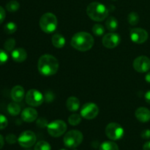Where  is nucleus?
<instances>
[{
  "label": "nucleus",
  "mask_w": 150,
  "mask_h": 150,
  "mask_svg": "<svg viewBox=\"0 0 150 150\" xmlns=\"http://www.w3.org/2000/svg\"><path fill=\"white\" fill-rule=\"evenodd\" d=\"M38 71L44 76L56 74L59 69L58 60L51 54H44L40 57L38 64Z\"/></svg>",
  "instance_id": "1"
},
{
  "label": "nucleus",
  "mask_w": 150,
  "mask_h": 150,
  "mask_svg": "<svg viewBox=\"0 0 150 150\" xmlns=\"http://www.w3.org/2000/svg\"><path fill=\"white\" fill-rule=\"evenodd\" d=\"M94 38L91 34L85 32H77L71 39V45L79 51L90 50L94 45Z\"/></svg>",
  "instance_id": "2"
},
{
  "label": "nucleus",
  "mask_w": 150,
  "mask_h": 150,
  "mask_svg": "<svg viewBox=\"0 0 150 150\" xmlns=\"http://www.w3.org/2000/svg\"><path fill=\"white\" fill-rule=\"evenodd\" d=\"M86 13L92 20L103 21L108 16V10L104 4L98 1L90 3L86 7Z\"/></svg>",
  "instance_id": "3"
},
{
  "label": "nucleus",
  "mask_w": 150,
  "mask_h": 150,
  "mask_svg": "<svg viewBox=\"0 0 150 150\" xmlns=\"http://www.w3.org/2000/svg\"><path fill=\"white\" fill-rule=\"evenodd\" d=\"M40 27L47 34L54 32L58 25V21L54 14L51 13H46L41 16L40 19Z\"/></svg>",
  "instance_id": "4"
},
{
  "label": "nucleus",
  "mask_w": 150,
  "mask_h": 150,
  "mask_svg": "<svg viewBox=\"0 0 150 150\" xmlns=\"http://www.w3.org/2000/svg\"><path fill=\"white\" fill-rule=\"evenodd\" d=\"M83 136L81 132L77 130H73L67 132L64 136V145L70 149H74L79 146L83 142Z\"/></svg>",
  "instance_id": "5"
},
{
  "label": "nucleus",
  "mask_w": 150,
  "mask_h": 150,
  "mask_svg": "<svg viewBox=\"0 0 150 150\" xmlns=\"http://www.w3.org/2000/svg\"><path fill=\"white\" fill-rule=\"evenodd\" d=\"M67 125L64 121L60 120H54L47 126V130L50 136L52 137H59L62 136L67 130Z\"/></svg>",
  "instance_id": "6"
},
{
  "label": "nucleus",
  "mask_w": 150,
  "mask_h": 150,
  "mask_svg": "<svg viewBox=\"0 0 150 150\" xmlns=\"http://www.w3.org/2000/svg\"><path fill=\"white\" fill-rule=\"evenodd\" d=\"M105 134L107 137L113 141L120 140L124 136V129L120 124L111 122L105 127Z\"/></svg>",
  "instance_id": "7"
},
{
  "label": "nucleus",
  "mask_w": 150,
  "mask_h": 150,
  "mask_svg": "<svg viewBox=\"0 0 150 150\" xmlns=\"http://www.w3.org/2000/svg\"><path fill=\"white\" fill-rule=\"evenodd\" d=\"M26 102L28 105L33 107H38L42 105L44 101V96L37 89H30L26 95Z\"/></svg>",
  "instance_id": "8"
},
{
  "label": "nucleus",
  "mask_w": 150,
  "mask_h": 150,
  "mask_svg": "<svg viewBox=\"0 0 150 150\" xmlns=\"http://www.w3.org/2000/svg\"><path fill=\"white\" fill-rule=\"evenodd\" d=\"M18 142L21 146L23 148H30L35 145L36 142V136L31 130H26L21 133L18 138Z\"/></svg>",
  "instance_id": "9"
},
{
  "label": "nucleus",
  "mask_w": 150,
  "mask_h": 150,
  "mask_svg": "<svg viewBox=\"0 0 150 150\" xmlns=\"http://www.w3.org/2000/svg\"><path fill=\"white\" fill-rule=\"evenodd\" d=\"M99 114V108L98 105L93 103H85L81 107V115L86 120H92L95 119Z\"/></svg>",
  "instance_id": "10"
},
{
  "label": "nucleus",
  "mask_w": 150,
  "mask_h": 150,
  "mask_svg": "<svg viewBox=\"0 0 150 150\" xmlns=\"http://www.w3.org/2000/svg\"><path fill=\"white\" fill-rule=\"evenodd\" d=\"M133 67L139 73H146L150 69V59L146 56L136 57L133 61Z\"/></svg>",
  "instance_id": "11"
},
{
  "label": "nucleus",
  "mask_w": 150,
  "mask_h": 150,
  "mask_svg": "<svg viewBox=\"0 0 150 150\" xmlns=\"http://www.w3.org/2000/svg\"><path fill=\"white\" fill-rule=\"evenodd\" d=\"M130 38L135 43L142 44L147 40L149 35L148 32L142 28H133L130 32Z\"/></svg>",
  "instance_id": "12"
},
{
  "label": "nucleus",
  "mask_w": 150,
  "mask_h": 150,
  "mask_svg": "<svg viewBox=\"0 0 150 150\" xmlns=\"http://www.w3.org/2000/svg\"><path fill=\"white\" fill-rule=\"evenodd\" d=\"M121 42L120 35L114 32H111L105 35L103 38V45L107 48H114L117 47Z\"/></svg>",
  "instance_id": "13"
},
{
  "label": "nucleus",
  "mask_w": 150,
  "mask_h": 150,
  "mask_svg": "<svg viewBox=\"0 0 150 150\" xmlns=\"http://www.w3.org/2000/svg\"><path fill=\"white\" fill-rule=\"evenodd\" d=\"M38 117V111L33 108H26L21 112V119L26 122H32L37 120Z\"/></svg>",
  "instance_id": "14"
},
{
  "label": "nucleus",
  "mask_w": 150,
  "mask_h": 150,
  "mask_svg": "<svg viewBox=\"0 0 150 150\" xmlns=\"http://www.w3.org/2000/svg\"><path fill=\"white\" fill-rule=\"evenodd\" d=\"M135 116L139 122L143 123L148 122L150 120V111L147 108L140 107L135 112Z\"/></svg>",
  "instance_id": "15"
},
{
  "label": "nucleus",
  "mask_w": 150,
  "mask_h": 150,
  "mask_svg": "<svg viewBox=\"0 0 150 150\" xmlns=\"http://www.w3.org/2000/svg\"><path fill=\"white\" fill-rule=\"evenodd\" d=\"M11 57L16 62H22L27 58V53L23 48H18L14 49L11 52Z\"/></svg>",
  "instance_id": "16"
},
{
  "label": "nucleus",
  "mask_w": 150,
  "mask_h": 150,
  "mask_svg": "<svg viewBox=\"0 0 150 150\" xmlns=\"http://www.w3.org/2000/svg\"><path fill=\"white\" fill-rule=\"evenodd\" d=\"M11 98L14 102L19 103L23 100L24 98V89L20 85L15 86L11 90Z\"/></svg>",
  "instance_id": "17"
},
{
  "label": "nucleus",
  "mask_w": 150,
  "mask_h": 150,
  "mask_svg": "<svg viewBox=\"0 0 150 150\" xmlns=\"http://www.w3.org/2000/svg\"><path fill=\"white\" fill-rule=\"evenodd\" d=\"M66 106L70 111H76L80 108V101L76 97H70L67 100Z\"/></svg>",
  "instance_id": "18"
},
{
  "label": "nucleus",
  "mask_w": 150,
  "mask_h": 150,
  "mask_svg": "<svg viewBox=\"0 0 150 150\" xmlns=\"http://www.w3.org/2000/svg\"><path fill=\"white\" fill-rule=\"evenodd\" d=\"M51 42L53 45L57 48H62L65 45V38L61 35V34L56 33L54 34L51 38Z\"/></svg>",
  "instance_id": "19"
},
{
  "label": "nucleus",
  "mask_w": 150,
  "mask_h": 150,
  "mask_svg": "<svg viewBox=\"0 0 150 150\" xmlns=\"http://www.w3.org/2000/svg\"><path fill=\"white\" fill-rule=\"evenodd\" d=\"M105 27L108 31L114 32L118 28V21L114 16H109L105 21Z\"/></svg>",
  "instance_id": "20"
},
{
  "label": "nucleus",
  "mask_w": 150,
  "mask_h": 150,
  "mask_svg": "<svg viewBox=\"0 0 150 150\" xmlns=\"http://www.w3.org/2000/svg\"><path fill=\"white\" fill-rule=\"evenodd\" d=\"M7 111L12 116H17L21 112V106L16 102L10 103L7 105Z\"/></svg>",
  "instance_id": "21"
},
{
  "label": "nucleus",
  "mask_w": 150,
  "mask_h": 150,
  "mask_svg": "<svg viewBox=\"0 0 150 150\" xmlns=\"http://www.w3.org/2000/svg\"><path fill=\"white\" fill-rule=\"evenodd\" d=\"M100 150H119V146L115 142L107 141L101 144Z\"/></svg>",
  "instance_id": "22"
},
{
  "label": "nucleus",
  "mask_w": 150,
  "mask_h": 150,
  "mask_svg": "<svg viewBox=\"0 0 150 150\" xmlns=\"http://www.w3.org/2000/svg\"><path fill=\"white\" fill-rule=\"evenodd\" d=\"M17 30V25L13 21H10L6 23L4 26V31L7 35H12Z\"/></svg>",
  "instance_id": "23"
},
{
  "label": "nucleus",
  "mask_w": 150,
  "mask_h": 150,
  "mask_svg": "<svg viewBox=\"0 0 150 150\" xmlns=\"http://www.w3.org/2000/svg\"><path fill=\"white\" fill-rule=\"evenodd\" d=\"M19 7H20V4L16 0H12V1H10L6 4V9H7V10L9 12H11V13H14V12L18 11Z\"/></svg>",
  "instance_id": "24"
},
{
  "label": "nucleus",
  "mask_w": 150,
  "mask_h": 150,
  "mask_svg": "<svg viewBox=\"0 0 150 150\" xmlns=\"http://www.w3.org/2000/svg\"><path fill=\"white\" fill-rule=\"evenodd\" d=\"M127 21L131 26H136L139 21V16L136 12H131L127 16Z\"/></svg>",
  "instance_id": "25"
},
{
  "label": "nucleus",
  "mask_w": 150,
  "mask_h": 150,
  "mask_svg": "<svg viewBox=\"0 0 150 150\" xmlns=\"http://www.w3.org/2000/svg\"><path fill=\"white\" fill-rule=\"evenodd\" d=\"M16 46V40L14 38H9L4 42V48L7 52H12Z\"/></svg>",
  "instance_id": "26"
},
{
  "label": "nucleus",
  "mask_w": 150,
  "mask_h": 150,
  "mask_svg": "<svg viewBox=\"0 0 150 150\" xmlns=\"http://www.w3.org/2000/svg\"><path fill=\"white\" fill-rule=\"evenodd\" d=\"M92 31L94 35L96 36H102L105 33V28L103 25L100 24V23H96L92 26Z\"/></svg>",
  "instance_id": "27"
},
{
  "label": "nucleus",
  "mask_w": 150,
  "mask_h": 150,
  "mask_svg": "<svg viewBox=\"0 0 150 150\" xmlns=\"http://www.w3.org/2000/svg\"><path fill=\"white\" fill-rule=\"evenodd\" d=\"M81 117L79 114H73L72 115H70L68 117V122L69 124L73 126L78 125L79 124H80V122H81Z\"/></svg>",
  "instance_id": "28"
},
{
  "label": "nucleus",
  "mask_w": 150,
  "mask_h": 150,
  "mask_svg": "<svg viewBox=\"0 0 150 150\" xmlns=\"http://www.w3.org/2000/svg\"><path fill=\"white\" fill-rule=\"evenodd\" d=\"M34 150H51V146L47 142L40 141L35 144Z\"/></svg>",
  "instance_id": "29"
},
{
  "label": "nucleus",
  "mask_w": 150,
  "mask_h": 150,
  "mask_svg": "<svg viewBox=\"0 0 150 150\" xmlns=\"http://www.w3.org/2000/svg\"><path fill=\"white\" fill-rule=\"evenodd\" d=\"M8 60V54L4 50L0 49V65L5 64Z\"/></svg>",
  "instance_id": "30"
},
{
  "label": "nucleus",
  "mask_w": 150,
  "mask_h": 150,
  "mask_svg": "<svg viewBox=\"0 0 150 150\" xmlns=\"http://www.w3.org/2000/svg\"><path fill=\"white\" fill-rule=\"evenodd\" d=\"M48 125V120L44 118V117H40V118L37 120V125H38V127H40V128L47 127Z\"/></svg>",
  "instance_id": "31"
},
{
  "label": "nucleus",
  "mask_w": 150,
  "mask_h": 150,
  "mask_svg": "<svg viewBox=\"0 0 150 150\" xmlns=\"http://www.w3.org/2000/svg\"><path fill=\"white\" fill-rule=\"evenodd\" d=\"M6 142L10 144H16L18 142V138L16 137V135L13 134V133H10L6 136Z\"/></svg>",
  "instance_id": "32"
},
{
  "label": "nucleus",
  "mask_w": 150,
  "mask_h": 150,
  "mask_svg": "<svg viewBox=\"0 0 150 150\" xmlns=\"http://www.w3.org/2000/svg\"><path fill=\"white\" fill-rule=\"evenodd\" d=\"M8 125V120L7 117L3 114H0V130H3Z\"/></svg>",
  "instance_id": "33"
},
{
  "label": "nucleus",
  "mask_w": 150,
  "mask_h": 150,
  "mask_svg": "<svg viewBox=\"0 0 150 150\" xmlns=\"http://www.w3.org/2000/svg\"><path fill=\"white\" fill-rule=\"evenodd\" d=\"M55 98V95L52 92H47L44 95V100L46 101L47 103H51L54 101Z\"/></svg>",
  "instance_id": "34"
},
{
  "label": "nucleus",
  "mask_w": 150,
  "mask_h": 150,
  "mask_svg": "<svg viewBox=\"0 0 150 150\" xmlns=\"http://www.w3.org/2000/svg\"><path fill=\"white\" fill-rule=\"evenodd\" d=\"M141 136L144 139H150V130L149 129H146L144 130L141 133Z\"/></svg>",
  "instance_id": "35"
},
{
  "label": "nucleus",
  "mask_w": 150,
  "mask_h": 150,
  "mask_svg": "<svg viewBox=\"0 0 150 150\" xmlns=\"http://www.w3.org/2000/svg\"><path fill=\"white\" fill-rule=\"evenodd\" d=\"M6 17V13L4 9L2 7L0 6V24L2 23V22L4 21V19H5Z\"/></svg>",
  "instance_id": "36"
},
{
  "label": "nucleus",
  "mask_w": 150,
  "mask_h": 150,
  "mask_svg": "<svg viewBox=\"0 0 150 150\" xmlns=\"http://www.w3.org/2000/svg\"><path fill=\"white\" fill-rule=\"evenodd\" d=\"M144 98L146 102L147 103L150 104V90L147 91V92H146V94H145L144 95Z\"/></svg>",
  "instance_id": "37"
},
{
  "label": "nucleus",
  "mask_w": 150,
  "mask_h": 150,
  "mask_svg": "<svg viewBox=\"0 0 150 150\" xmlns=\"http://www.w3.org/2000/svg\"><path fill=\"white\" fill-rule=\"evenodd\" d=\"M143 150H150V141L146 142L143 146Z\"/></svg>",
  "instance_id": "38"
},
{
  "label": "nucleus",
  "mask_w": 150,
  "mask_h": 150,
  "mask_svg": "<svg viewBox=\"0 0 150 150\" xmlns=\"http://www.w3.org/2000/svg\"><path fill=\"white\" fill-rule=\"evenodd\" d=\"M4 137H3L2 136H1V134H0V149H1V148L3 147V146H4Z\"/></svg>",
  "instance_id": "39"
},
{
  "label": "nucleus",
  "mask_w": 150,
  "mask_h": 150,
  "mask_svg": "<svg viewBox=\"0 0 150 150\" xmlns=\"http://www.w3.org/2000/svg\"><path fill=\"white\" fill-rule=\"evenodd\" d=\"M145 81H146L147 83H150V72H149V73L145 76Z\"/></svg>",
  "instance_id": "40"
},
{
  "label": "nucleus",
  "mask_w": 150,
  "mask_h": 150,
  "mask_svg": "<svg viewBox=\"0 0 150 150\" xmlns=\"http://www.w3.org/2000/svg\"><path fill=\"white\" fill-rule=\"evenodd\" d=\"M60 150H67V149H60Z\"/></svg>",
  "instance_id": "41"
},
{
  "label": "nucleus",
  "mask_w": 150,
  "mask_h": 150,
  "mask_svg": "<svg viewBox=\"0 0 150 150\" xmlns=\"http://www.w3.org/2000/svg\"><path fill=\"white\" fill-rule=\"evenodd\" d=\"M73 150H78V149H76V148H74V149H73Z\"/></svg>",
  "instance_id": "42"
}]
</instances>
